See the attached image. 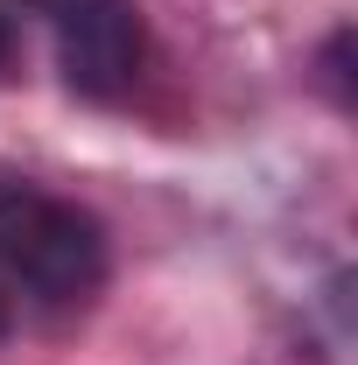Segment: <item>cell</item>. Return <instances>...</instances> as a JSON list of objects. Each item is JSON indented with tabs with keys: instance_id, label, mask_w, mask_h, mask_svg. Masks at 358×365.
I'll return each instance as SVG.
<instances>
[{
	"instance_id": "277c9868",
	"label": "cell",
	"mask_w": 358,
	"mask_h": 365,
	"mask_svg": "<svg viewBox=\"0 0 358 365\" xmlns=\"http://www.w3.org/2000/svg\"><path fill=\"white\" fill-rule=\"evenodd\" d=\"M0 56H7V14H0Z\"/></svg>"
},
{
	"instance_id": "3957f363",
	"label": "cell",
	"mask_w": 358,
	"mask_h": 365,
	"mask_svg": "<svg viewBox=\"0 0 358 365\" xmlns=\"http://www.w3.org/2000/svg\"><path fill=\"white\" fill-rule=\"evenodd\" d=\"M344 49H352V29H337V36H330V56H323V71H330V85H337V98L352 106V71H344Z\"/></svg>"
},
{
	"instance_id": "6da1fadb",
	"label": "cell",
	"mask_w": 358,
	"mask_h": 365,
	"mask_svg": "<svg viewBox=\"0 0 358 365\" xmlns=\"http://www.w3.org/2000/svg\"><path fill=\"white\" fill-rule=\"evenodd\" d=\"M106 274V232L91 211L36 190L29 176H0V288L36 302H85Z\"/></svg>"
},
{
	"instance_id": "7a4b0ae2",
	"label": "cell",
	"mask_w": 358,
	"mask_h": 365,
	"mask_svg": "<svg viewBox=\"0 0 358 365\" xmlns=\"http://www.w3.org/2000/svg\"><path fill=\"white\" fill-rule=\"evenodd\" d=\"M21 7L56 36V63H63L71 91L120 98L134 85L148 36H140V14L127 0H21Z\"/></svg>"
}]
</instances>
